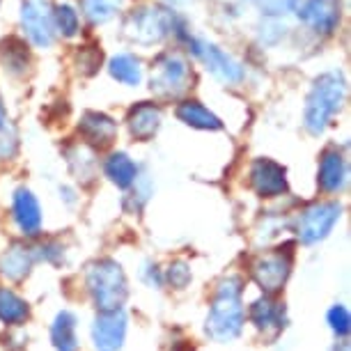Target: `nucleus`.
I'll return each mask as SVG.
<instances>
[{
	"label": "nucleus",
	"instance_id": "obj_1",
	"mask_svg": "<svg viewBox=\"0 0 351 351\" xmlns=\"http://www.w3.org/2000/svg\"><path fill=\"white\" fill-rule=\"evenodd\" d=\"M243 282L239 276H228L218 282L207 315V335L216 342H232L243 328Z\"/></svg>",
	"mask_w": 351,
	"mask_h": 351
},
{
	"label": "nucleus",
	"instance_id": "obj_2",
	"mask_svg": "<svg viewBox=\"0 0 351 351\" xmlns=\"http://www.w3.org/2000/svg\"><path fill=\"white\" fill-rule=\"evenodd\" d=\"M344 95H347V85L337 71H326V74L315 78L306 101V115H303L310 134L319 136L328 127L333 115L340 110Z\"/></svg>",
	"mask_w": 351,
	"mask_h": 351
},
{
	"label": "nucleus",
	"instance_id": "obj_3",
	"mask_svg": "<svg viewBox=\"0 0 351 351\" xmlns=\"http://www.w3.org/2000/svg\"><path fill=\"white\" fill-rule=\"evenodd\" d=\"M88 291L99 313L122 310L129 296V282L122 267L115 260H99L88 269Z\"/></svg>",
	"mask_w": 351,
	"mask_h": 351
},
{
	"label": "nucleus",
	"instance_id": "obj_4",
	"mask_svg": "<svg viewBox=\"0 0 351 351\" xmlns=\"http://www.w3.org/2000/svg\"><path fill=\"white\" fill-rule=\"evenodd\" d=\"M177 19L168 8L161 5H145L134 10L124 19V35L136 44H158L175 30Z\"/></svg>",
	"mask_w": 351,
	"mask_h": 351
},
{
	"label": "nucleus",
	"instance_id": "obj_5",
	"mask_svg": "<svg viewBox=\"0 0 351 351\" xmlns=\"http://www.w3.org/2000/svg\"><path fill=\"white\" fill-rule=\"evenodd\" d=\"M191 67L180 53H161L152 67L149 88L158 97H180L191 83Z\"/></svg>",
	"mask_w": 351,
	"mask_h": 351
},
{
	"label": "nucleus",
	"instance_id": "obj_6",
	"mask_svg": "<svg viewBox=\"0 0 351 351\" xmlns=\"http://www.w3.org/2000/svg\"><path fill=\"white\" fill-rule=\"evenodd\" d=\"M291 262H294V253L291 246L269 250V253L260 255L257 260L250 264V276H253L255 285L260 287L264 294H276L282 289V285L287 282L291 274Z\"/></svg>",
	"mask_w": 351,
	"mask_h": 351
},
{
	"label": "nucleus",
	"instance_id": "obj_7",
	"mask_svg": "<svg viewBox=\"0 0 351 351\" xmlns=\"http://www.w3.org/2000/svg\"><path fill=\"white\" fill-rule=\"evenodd\" d=\"M342 207L337 202H315L308 209L301 211L299 225H296V234H299L301 243L313 246L326 239L330 230L335 228V223L340 221Z\"/></svg>",
	"mask_w": 351,
	"mask_h": 351
},
{
	"label": "nucleus",
	"instance_id": "obj_8",
	"mask_svg": "<svg viewBox=\"0 0 351 351\" xmlns=\"http://www.w3.org/2000/svg\"><path fill=\"white\" fill-rule=\"evenodd\" d=\"M21 25L30 42L39 49H49L56 42V23L49 0H23Z\"/></svg>",
	"mask_w": 351,
	"mask_h": 351
},
{
	"label": "nucleus",
	"instance_id": "obj_9",
	"mask_svg": "<svg viewBox=\"0 0 351 351\" xmlns=\"http://www.w3.org/2000/svg\"><path fill=\"white\" fill-rule=\"evenodd\" d=\"M189 39V46L191 51L195 53L197 58L204 62L211 74H214L218 81L223 83H239L243 78V67L239 62L234 60L232 56H228L225 51H221L218 46L209 44V42H202V39H193V37H186Z\"/></svg>",
	"mask_w": 351,
	"mask_h": 351
},
{
	"label": "nucleus",
	"instance_id": "obj_10",
	"mask_svg": "<svg viewBox=\"0 0 351 351\" xmlns=\"http://www.w3.org/2000/svg\"><path fill=\"white\" fill-rule=\"evenodd\" d=\"M127 337V315L122 310L99 313L92 324V342L97 351H120Z\"/></svg>",
	"mask_w": 351,
	"mask_h": 351
},
{
	"label": "nucleus",
	"instance_id": "obj_11",
	"mask_svg": "<svg viewBox=\"0 0 351 351\" xmlns=\"http://www.w3.org/2000/svg\"><path fill=\"white\" fill-rule=\"evenodd\" d=\"M250 186L260 197H278L287 193V170L271 158H257L250 165Z\"/></svg>",
	"mask_w": 351,
	"mask_h": 351
},
{
	"label": "nucleus",
	"instance_id": "obj_12",
	"mask_svg": "<svg viewBox=\"0 0 351 351\" xmlns=\"http://www.w3.org/2000/svg\"><path fill=\"white\" fill-rule=\"evenodd\" d=\"M342 16L340 0H306L299 8V19L308 23L310 28L322 32V35H330Z\"/></svg>",
	"mask_w": 351,
	"mask_h": 351
},
{
	"label": "nucleus",
	"instance_id": "obj_13",
	"mask_svg": "<svg viewBox=\"0 0 351 351\" xmlns=\"http://www.w3.org/2000/svg\"><path fill=\"white\" fill-rule=\"evenodd\" d=\"M12 216H14L16 228L25 237H35L42 230V209H39L37 197L28 189H16L12 195Z\"/></svg>",
	"mask_w": 351,
	"mask_h": 351
},
{
	"label": "nucleus",
	"instance_id": "obj_14",
	"mask_svg": "<svg viewBox=\"0 0 351 351\" xmlns=\"http://www.w3.org/2000/svg\"><path fill=\"white\" fill-rule=\"evenodd\" d=\"M250 322L255 324V328L260 333L274 337L285 328V308L282 303H278L271 299L269 294L260 296L257 301H253L250 306Z\"/></svg>",
	"mask_w": 351,
	"mask_h": 351
},
{
	"label": "nucleus",
	"instance_id": "obj_15",
	"mask_svg": "<svg viewBox=\"0 0 351 351\" xmlns=\"http://www.w3.org/2000/svg\"><path fill=\"white\" fill-rule=\"evenodd\" d=\"M78 129H81L85 143L92 145V147H108L117 136L115 120L108 115H104V112H97V110L85 112V115L81 117Z\"/></svg>",
	"mask_w": 351,
	"mask_h": 351
},
{
	"label": "nucleus",
	"instance_id": "obj_16",
	"mask_svg": "<svg viewBox=\"0 0 351 351\" xmlns=\"http://www.w3.org/2000/svg\"><path fill=\"white\" fill-rule=\"evenodd\" d=\"M35 264V248L25 243H12V246L0 255V276L5 280H23L30 274Z\"/></svg>",
	"mask_w": 351,
	"mask_h": 351
},
{
	"label": "nucleus",
	"instance_id": "obj_17",
	"mask_svg": "<svg viewBox=\"0 0 351 351\" xmlns=\"http://www.w3.org/2000/svg\"><path fill=\"white\" fill-rule=\"evenodd\" d=\"M129 131L136 141H152L161 127V108L149 101H143L129 110Z\"/></svg>",
	"mask_w": 351,
	"mask_h": 351
},
{
	"label": "nucleus",
	"instance_id": "obj_18",
	"mask_svg": "<svg viewBox=\"0 0 351 351\" xmlns=\"http://www.w3.org/2000/svg\"><path fill=\"white\" fill-rule=\"evenodd\" d=\"M317 182H319V189L324 193H337V191L344 189V182H347V163H344V156L337 149H326L322 154Z\"/></svg>",
	"mask_w": 351,
	"mask_h": 351
},
{
	"label": "nucleus",
	"instance_id": "obj_19",
	"mask_svg": "<svg viewBox=\"0 0 351 351\" xmlns=\"http://www.w3.org/2000/svg\"><path fill=\"white\" fill-rule=\"evenodd\" d=\"M177 117H180L184 124H189V127L202 129V131H218L223 127V122L218 120L214 112L209 108H204L195 99H186V101H182L177 106Z\"/></svg>",
	"mask_w": 351,
	"mask_h": 351
},
{
	"label": "nucleus",
	"instance_id": "obj_20",
	"mask_svg": "<svg viewBox=\"0 0 351 351\" xmlns=\"http://www.w3.org/2000/svg\"><path fill=\"white\" fill-rule=\"evenodd\" d=\"M106 177L115 184L117 189H129L134 186L136 177H138V165L134 163V158L124 152H112L104 163Z\"/></svg>",
	"mask_w": 351,
	"mask_h": 351
},
{
	"label": "nucleus",
	"instance_id": "obj_21",
	"mask_svg": "<svg viewBox=\"0 0 351 351\" xmlns=\"http://www.w3.org/2000/svg\"><path fill=\"white\" fill-rule=\"evenodd\" d=\"M51 340L56 351H76L78 349V337H76V317L69 310L56 315L51 326Z\"/></svg>",
	"mask_w": 351,
	"mask_h": 351
},
{
	"label": "nucleus",
	"instance_id": "obj_22",
	"mask_svg": "<svg viewBox=\"0 0 351 351\" xmlns=\"http://www.w3.org/2000/svg\"><path fill=\"white\" fill-rule=\"evenodd\" d=\"M0 60H3L5 69L14 76H23L28 71V64H30V53H28V46H25L23 39L19 37H10L0 44Z\"/></svg>",
	"mask_w": 351,
	"mask_h": 351
},
{
	"label": "nucleus",
	"instance_id": "obj_23",
	"mask_svg": "<svg viewBox=\"0 0 351 351\" xmlns=\"http://www.w3.org/2000/svg\"><path fill=\"white\" fill-rule=\"evenodd\" d=\"M108 71L115 81L129 85V88H136V85H141V81H143L141 60H138L136 56H131V53H120V56L110 58Z\"/></svg>",
	"mask_w": 351,
	"mask_h": 351
},
{
	"label": "nucleus",
	"instance_id": "obj_24",
	"mask_svg": "<svg viewBox=\"0 0 351 351\" xmlns=\"http://www.w3.org/2000/svg\"><path fill=\"white\" fill-rule=\"evenodd\" d=\"M30 308L16 291L0 289V322L10 324V326H19L28 319Z\"/></svg>",
	"mask_w": 351,
	"mask_h": 351
},
{
	"label": "nucleus",
	"instance_id": "obj_25",
	"mask_svg": "<svg viewBox=\"0 0 351 351\" xmlns=\"http://www.w3.org/2000/svg\"><path fill=\"white\" fill-rule=\"evenodd\" d=\"M67 158L71 165V172L83 182H92L97 170V161H95V152L90 149V145H74V147L67 149Z\"/></svg>",
	"mask_w": 351,
	"mask_h": 351
},
{
	"label": "nucleus",
	"instance_id": "obj_26",
	"mask_svg": "<svg viewBox=\"0 0 351 351\" xmlns=\"http://www.w3.org/2000/svg\"><path fill=\"white\" fill-rule=\"evenodd\" d=\"M122 0H83V14L90 23H106L120 12Z\"/></svg>",
	"mask_w": 351,
	"mask_h": 351
},
{
	"label": "nucleus",
	"instance_id": "obj_27",
	"mask_svg": "<svg viewBox=\"0 0 351 351\" xmlns=\"http://www.w3.org/2000/svg\"><path fill=\"white\" fill-rule=\"evenodd\" d=\"M53 23L56 30L62 32V37H74L78 32V12L71 5H58L53 8Z\"/></svg>",
	"mask_w": 351,
	"mask_h": 351
},
{
	"label": "nucleus",
	"instance_id": "obj_28",
	"mask_svg": "<svg viewBox=\"0 0 351 351\" xmlns=\"http://www.w3.org/2000/svg\"><path fill=\"white\" fill-rule=\"evenodd\" d=\"M99 64H101V51L99 46H78L76 51V69L78 74L83 76H92L99 71Z\"/></svg>",
	"mask_w": 351,
	"mask_h": 351
},
{
	"label": "nucleus",
	"instance_id": "obj_29",
	"mask_svg": "<svg viewBox=\"0 0 351 351\" xmlns=\"http://www.w3.org/2000/svg\"><path fill=\"white\" fill-rule=\"evenodd\" d=\"M328 324H330V330H333L337 337H347L351 330L349 310L344 306H333L328 310Z\"/></svg>",
	"mask_w": 351,
	"mask_h": 351
},
{
	"label": "nucleus",
	"instance_id": "obj_30",
	"mask_svg": "<svg viewBox=\"0 0 351 351\" xmlns=\"http://www.w3.org/2000/svg\"><path fill=\"white\" fill-rule=\"evenodd\" d=\"M165 280H168L175 289H184L191 282V267L184 260L172 262L168 271H165Z\"/></svg>",
	"mask_w": 351,
	"mask_h": 351
},
{
	"label": "nucleus",
	"instance_id": "obj_31",
	"mask_svg": "<svg viewBox=\"0 0 351 351\" xmlns=\"http://www.w3.org/2000/svg\"><path fill=\"white\" fill-rule=\"evenodd\" d=\"M16 154V129L12 122L5 129H0V158H12Z\"/></svg>",
	"mask_w": 351,
	"mask_h": 351
},
{
	"label": "nucleus",
	"instance_id": "obj_32",
	"mask_svg": "<svg viewBox=\"0 0 351 351\" xmlns=\"http://www.w3.org/2000/svg\"><path fill=\"white\" fill-rule=\"evenodd\" d=\"M10 124L8 120V112H5V106H3V99H0V129H5Z\"/></svg>",
	"mask_w": 351,
	"mask_h": 351
},
{
	"label": "nucleus",
	"instance_id": "obj_33",
	"mask_svg": "<svg viewBox=\"0 0 351 351\" xmlns=\"http://www.w3.org/2000/svg\"><path fill=\"white\" fill-rule=\"evenodd\" d=\"M333 351H349V344H347V342H342L340 347H335Z\"/></svg>",
	"mask_w": 351,
	"mask_h": 351
},
{
	"label": "nucleus",
	"instance_id": "obj_34",
	"mask_svg": "<svg viewBox=\"0 0 351 351\" xmlns=\"http://www.w3.org/2000/svg\"><path fill=\"white\" fill-rule=\"evenodd\" d=\"M172 3H182V0H172Z\"/></svg>",
	"mask_w": 351,
	"mask_h": 351
},
{
	"label": "nucleus",
	"instance_id": "obj_35",
	"mask_svg": "<svg viewBox=\"0 0 351 351\" xmlns=\"http://www.w3.org/2000/svg\"><path fill=\"white\" fill-rule=\"evenodd\" d=\"M177 351H182V349H177Z\"/></svg>",
	"mask_w": 351,
	"mask_h": 351
}]
</instances>
